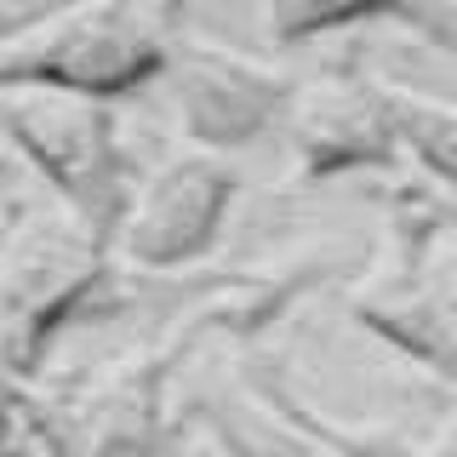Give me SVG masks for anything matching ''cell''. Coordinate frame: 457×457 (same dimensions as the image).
I'll list each match as a JSON object with an SVG mask.
<instances>
[{
	"label": "cell",
	"mask_w": 457,
	"mask_h": 457,
	"mask_svg": "<svg viewBox=\"0 0 457 457\" xmlns=\"http://www.w3.org/2000/svg\"><path fill=\"white\" fill-rule=\"evenodd\" d=\"M303 286H309V275H275V280H257V286H235L218 309L195 314L166 343L126 349L75 383H57V389L23 383L29 440L46 457H178V423H171L166 389H171L178 361L195 349V337L212 332V326H228V320L263 326Z\"/></svg>",
	"instance_id": "6da1fadb"
},
{
	"label": "cell",
	"mask_w": 457,
	"mask_h": 457,
	"mask_svg": "<svg viewBox=\"0 0 457 457\" xmlns=\"http://www.w3.org/2000/svg\"><path fill=\"white\" fill-rule=\"evenodd\" d=\"M114 240L63 200L18 206L0 228V371L35 383L69 320L109 280Z\"/></svg>",
	"instance_id": "7a4b0ae2"
},
{
	"label": "cell",
	"mask_w": 457,
	"mask_h": 457,
	"mask_svg": "<svg viewBox=\"0 0 457 457\" xmlns=\"http://www.w3.org/2000/svg\"><path fill=\"white\" fill-rule=\"evenodd\" d=\"M171 63L166 29H154L132 0H69L0 35V92L52 86L80 97H114L161 80Z\"/></svg>",
	"instance_id": "3957f363"
},
{
	"label": "cell",
	"mask_w": 457,
	"mask_h": 457,
	"mask_svg": "<svg viewBox=\"0 0 457 457\" xmlns=\"http://www.w3.org/2000/svg\"><path fill=\"white\" fill-rule=\"evenodd\" d=\"M0 126L29 171L52 189V200H63L114 240L120 212L132 200V171H126V149L114 137V114L104 97L12 86L0 92Z\"/></svg>",
	"instance_id": "277c9868"
},
{
	"label": "cell",
	"mask_w": 457,
	"mask_h": 457,
	"mask_svg": "<svg viewBox=\"0 0 457 457\" xmlns=\"http://www.w3.org/2000/svg\"><path fill=\"white\" fill-rule=\"evenodd\" d=\"M235 195L240 166L218 149L189 143L132 183V200L114 228V252L137 269H189L218 246Z\"/></svg>",
	"instance_id": "5b68a950"
},
{
	"label": "cell",
	"mask_w": 457,
	"mask_h": 457,
	"mask_svg": "<svg viewBox=\"0 0 457 457\" xmlns=\"http://www.w3.org/2000/svg\"><path fill=\"white\" fill-rule=\"evenodd\" d=\"M286 143L297 161V183H332L349 171H383L406 154L389 80L371 75H320L303 80L286 109Z\"/></svg>",
	"instance_id": "8992f818"
},
{
	"label": "cell",
	"mask_w": 457,
	"mask_h": 457,
	"mask_svg": "<svg viewBox=\"0 0 457 457\" xmlns=\"http://www.w3.org/2000/svg\"><path fill=\"white\" fill-rule=\"evenodd\" d=\"M171 97H178V120L189 143L200 149H246L269 126L286 120L297 86L280 75L269 57L218 46V40H183L171 46Z\"/></svg>",
	"instance_id": "52a82bcc"
},
{
	"label": "cell",
	"mask_w": 457,
	"mask_h": 457,
	"mask_svg": "<svg viewBox=\"0 0 457 457\" xmlns=\"http://www.w3.org/2000/svg\"><path fill=\"white\" fill-rule=\"evenodd\" d=\"M349 314H354V326L383 337L411 366L435 371L440 383H457V320L440 303V292L428 286L423 263L406 257V263L383 269V275H366L349 292Z\"/></svg>",
	"instance_id": "ba28073f"
},
{
	"label": "cell",
	"mask_w": 457,
	"mask_h": 457,
	"mask_svg": "<svg viewBox=\"0 0 457 457\" xmlns=\"http://www.w3.org/2000/svg\"><path fill=\"white\" fill-rule=\"evenodd\" d=\"M411 23L435 46L457 57V0H257V29L275 46H303V40L337 35L349 23Z\"/></svg>",
	"instance_id": "9c48e42d"
},
{
	"label": "cell",
	"mask_w": 457,
	"mask_h": 457,
	"mask_svg": "<svg viewBox=\"0 0 457 457\" xmlns=\"http://www.w3.org/2000/svg\"><path fill=\"white\" fill-rule=\"evenodd\" d=\"M257 395H263L275 411H286L292 423H303L309 435H320L326 446H337L343 457H457V411L435 428V435L406 440V435H354V428H337L332 418H320L286 378H257Z\"/></svg>",
	"instance_id": "30bf717a"
},
{
	"label": "cell",
	"mask_w": 457,
	"mask_h": 457,
	"mask_svg": "<svg viewBox=\"0 0 457 457\" xmlns=\"http://www.w3.org/2000/svg\"><path fill=\"white\" fill-rule=\"evenodd\" d=\"M200 423L212 428V440H218L223 457H343L337 446H326L320 435H309L303 423H292L286 411L263 418V411H240V406H223V400H206V406H200Z\"/></svg>",
	"instance_id": "8fae6325"
},
{
	"label": "cell",
	"mask_w": 457,
	"mask_h": 457,
	"mask_svg": "<svg viewBox=\"0 0 457 457\" xmlns=\"http://www.w3.org/2000/svg\"><path fill=\"white\" fill-rule=\"evenodd\" d=\"M389 104L400 120V143L435 183L457 189V104L446 97L411 92V86H389Z\"/></svg>",
	"instance_id": "7c38bea8"
},
{
	"label": "cell",
	"mask_w": 457,
	"mask_h": 457,
	"mask_svg": "<svg viewBox=\"0 0 457 457\" xmlns=\"http://www.w3.org/2000/svg\"><path fill=\"white\" fill-rule=\"evenodd\" d=\"M23 383L0 371V457H23Z\"/></svg>",
	"instance_id": "4fadbf2b"
},
{
	"label": "cell",
	"mask_w": 457,
	"mask_h": 457,
	"mask_svg": "<svg viewBox=\"0 0 457 457\" xmlns=\"http://www.w3.org/2000/svg\"><path fill=\"white\" fill-rule=\"evenodd\" d=\"M411 263H423V275L428 286L440 292V303L452 309V320H457V252H435V257H411Z\"/></svg>",
	"instance_id": "5bb4252c"
},
{
	"label": "cell",
	"mask_w": 457,
	"mask_h": 457,
	"mask_svg": "<svg viewBox=\"0 0 457 457\" xmlns=\"http://www.w3.org/2000/svg\"><path fill=\"white\" fill-rule=\"evenodd\" d=\"M132 6L143 12V18H149L154 29H166L171 18H178V6H183V0H132Z\"/></svg>",
	"instance_id": "9a60e30c"
}]
</instances>
